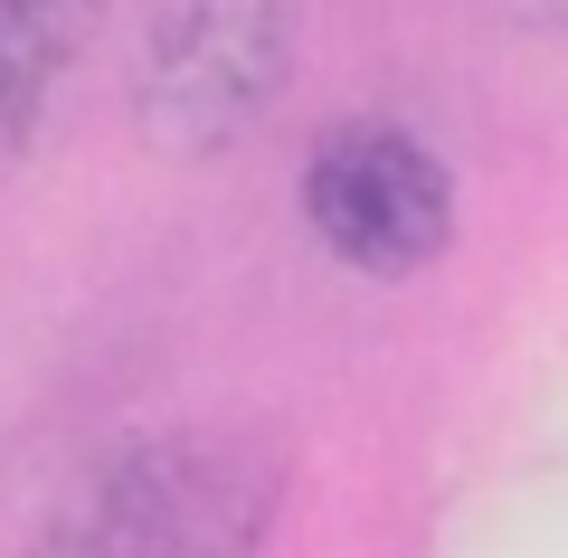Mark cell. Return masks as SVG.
Wrapping results in <instances>:
<instances>
[{
	"mask_svg": "<svg viewBox=\"0 0 568 558\" xmlns=\"http://www.w3.org/2000/svg\"><path fill=\"white\" fill-rule=\"evenodd\" d=\"M530 20H549V29L568 39V0H530Z\"/></svg>",
	"mask_w": 568,
	"mask_h": 558,
	"instance_id": "obj_5",
	"label": "cell"
},
{
	"mask_svg": "<svg viewBox=\"0 0 568 558\" xmlns=\"http://www.w3.org/2000/svg\"><path fill=\"white\" fill-rule=\"evenodd\" d=\"M304 0H162L133 58V133L162 161H219L294 85Z\"/></svg>",
	"mask_w": 568,
	"mask_h": 558,
	"instance_id": "obj_2",
	"label": "cell"
},
{
	"mask_svg": "<svg viewBox=\"0 0 568 558\" xmlns=\"http://www.w3.org/2000/svg\"><path fill=\"white\" fill-rule=\"evenodd\" d=\"M284 483L275 426H142L67 483L20 558H265Z\"/></svg>",
	"mask_w": 568,
	"mask_h": 558,
	"instance_id": "obj_1",
	"label": "cell"
},
{
	"mask_svg": "<svg viewBox=\"0 0 568 558\" xmlns=\"http://www.w3.org/2000/svg\"><path fill=\"white\" fill-rule=\"evenodd\" d=\"M294 209H304L313 246L361 284H417L455 246V219H465L446 152L398 114L332 123L294 171Z\"/></svg>",
	"mask_w": 568,
	"mask_h": 558,
	"instance_id": "obj_3",
	"label": "cell"
},
{
	"mask_svg": "<svg viewBox=\"0 0 568 558\" xmlns=\"http://www.w3.org/2000/svg\"><path fill=\"white\" fill-rule=\"evenodd\" d=\"M104 0H0V180H20L48 152L67 85L95 48Z\"/></svg>",
	"mask_w": 568,
	"mask_h": 558,
	"instance_id": "obj_4",
	"label": "cell"
}]
</instances>
